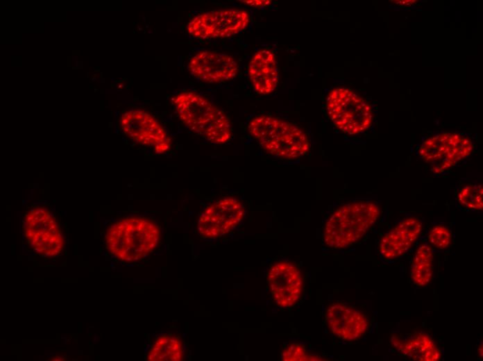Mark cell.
I'll list each match as a JSON object with an SVG mask.
<instances>
[{"label":"cell","mask_w":483,"mask_h":361,"mask_svg":"<svg viewBox=\"0 0 483 361\" xmlns=\"http://www.w3.org/2000/svg\"><path fill=\"white\" fill-rule=\"evenodd\" d=\"M159 228L143 217H127L112 224L108 229L105 245L115 258L126 262L139 261L158 246Z\"/></svg>","instance_id":"obj_1"},{"label":"cell","mask_w":483,"mask_h":361,"mask_svg":"<svg viewBox=\"0 0 483 361\" xmlns=\"http://www.w3.org/2000/svg\"><path fill=\"white\" fill-rule=\"evenodd\" d=\"M380 215V205L373 201H355L339 206L325 222L324 244L334 249L355 244L373 226Z\"/></svg>","instance_id":"obj_2"},{"label":"cell","mask_w":483,"mask_h":361,"mask_svg":"<svg viewBox=\"0 0 483 361\" xmlns=\"http://www.w3.org/2000/svg\"><path fill=\"white\" fill-rule=\"evenodd\" d=\"M176 112L192 132L216 144L230 140L232 129L225 113L201 95L184 92L173 99Z\"/></svg>","instance_id":"obj_3"},{"label":"cell","mask_w":483,"mask_h":361,"mask_svg":"<svg viewBox=\"0 0 483 361\" xmlns=\"http://www.w3.org/2000/svg\"><path fill=\"white\" fill-rule=\"evenodd\" d=\"M248 129L266 153L277 158L296 159L310 149V141L303 131L277 117H255L249 122Z\"/></svg>","instance_id":"obj_4"},{"label":"cell","mask_w":483,"mask_h":361,"mask_svg":"<svg viewBox=\"0 0 483 361\" xmlns=\"http://www.w3.org/2000/svg\"><path fill=\"white\" fill-rule=\"evenodd\" d=\"M326 110L334 126L348 135L363 133L373 122L369 103L346 87H337L330 92L326 98Z\"/></svg>","instance_id":"obj_5"},{"label":"cell","mask_w":483,"mask_h":361,"mask_svg":"<svg viewBox=\"0 0 483 361\" xmlns=\"http://www.w3.org/2000/svg\"><path fill=\"white\" fill-rule=\"evenodd\" d=\"M473 150L470 137L457 133L443 132L425 139L418 148L417 154L430 166L434 174H440L466 158Z\"/></svg>","instance_id":"obj_6"},{"label":"cell","mask_w":483,"mask_h":361,"mask_svg":"<svg viewBox=\"0 0 483 361\" xmlns=\"http://www.w3.org/2000/svg\"><path fill=\"white\" fill-rule=\"evenodd\" d=\"M23 230L29 246L40 255L56 257L65 248V240L57 221L46 208L29 210L23 221Z\"/></svg>","instance_id":"obj_7"},{"label":"cell","mask_w":483,"mask_h":361,"mask_svg":"<svg viewBox=\"0 0 483 361\" xmlns=\"http://www.w3.org/2000/svg\"><path fill=\"white\" fill-rule=\"evenodd\" d=\"M250 17L239 9H221L203 12L192 18L187 31L194 37L202 39L225 38L244 30Z\"/></svg>","instance_id":"obj_8"},{"label":"cell","mask_w":483,"mask_h":361,"mask_svg":"<svg viewBox=\"0 0 483 361\" xmlns=\"http://www.w3.org/2000/svg\"><path fill=\"white\" fill-rule=\"evenodd\" d=\"M244 214V207L239 199L223 197L203 210L198 219L197 230L207 239L220 237L234 229Z\"/></svg>","instance_id":"obj_9"},{"label":"cell","mask_w":483,"mask_h":361,"mask_svg":"<svg viewBox=\"0 0 483 361\" xmlns=\"http://www.w3.org/2000/svg\"><path fill=\"white\" fill-rule=\"evenodd\" d=\"M123 132L135 142L152 147L156 153L167 152L171 139L161 124L151 114L142 110H130L121 117Z\"/></svg>","instance_id":"obj_10"},{"label":"cell","mask_w":483,"mask_h":361,"mask_svg":"<svg viewBox=\"0 0 483 361\" xmlns=\"http://www.w3.org/2000/svg\"><path fill=\"white\" fill-rule=\"evenodd\" d=\"M267 283L271 295L279 307H291L300 299L302 276L298 269L289 262L274 263L267 273Z\"/></svg>","instance_id":"obj_11"},{"label":"cell","mask_w":483,"mask_h":361,"mask_svg":"<svg viewBox=\"0 0 483 361\" xmlns=\"http://www.w3.org/2000/svg\"><path fill=\"white\" fill-rule=\"evenodd\" d=\"M188 71L203 82L219 83L234 78L239 67L235 59L228 54L203 51L190 59Z\"/></svg>","instance_id":"obj_12"},{"label":"cell","mask_w":483,"mask_h":361,"mask_svg":"<svg viewBox=\"0 0 483 361\" xmlns=\"http://www.w3.org/2000/svg\"><path fill=\"white\" fill-rule=\"evenodd\" d=\"M325 319L332 333L345 341H354L360 338L368 327V322L364 314L341 303H334L328 307Z\"/></svg>","instance_id":"obj_13"},{"label":"cell","mask_w":483,"mask_h":361,"mask_svg":"<svg viewBox=\"0 0 483 361\" xmlns=\"http://www.w3.org/2000/svg\"><path fill=\"white\" fill-rule=\"evenodd\" d=\"M422 228V222L418 218L412 217L402 219L380 240V255L386 260H393L403 255L418 240Z\"/></svg>","instance_id":"obj_14"},{"label":"cell","mask_w":483,"mask_h":361,"mask_svg":"<svg viewBox=\"0 0 483 361\" xmlns=\"http://www.w3.org/2000/svg\"><path fill=\"white\" fill-rule=\"evenodd\" d=\"M248 72L257 93L268 94L276 90L279 82V69L271 51L262 49L256 52L250 60Z\"/></svg>","instance_id":"obj_15"},{"label":"cell","mask_w":483,"mask_h":361,"mask_svg":"<svg viewBox=\"0 0 483 361\" xmlns=\"http://www.w3.org/2000/svg\"><path fill=\"white\" fill-rule=\"evenodd\" d=\"M393 346L404 355L417 361H437L441 358V352L433 339L423 332L416 333L402 339L392 336Z\"/></svg>","instance_id":"obj_16"},{"label":"cell","mask_w":483,"mask_h":361,"mask_svg":"<svg viewBox=\"0 0 483 361\" xmlns=\"http://www.w3.org/2000/svg\"><path fill=\"white\" fill-rule=\"evenodd\" d=\"M432 248L428 243L421 244L413 257L411 265V278L420 287L425 286L432 280L433 275Z\"/></svg>","instance_id":"obj_17"},{"label":"cell","mask_w":483,"mask_h":361,"mask_svg":"<svg viewBox=\"0 0 483 361\" xmlns=\"http://www.w3.org/2000/svg\"><path fill=\"white\" fill-rule=\"evenodd\" d=\"M146 358L150 361H180L183 358L182 342L175 336L161 335L152 344Z\"/></svg>","instance_id":"obj_18"},{"label":"cell","mask_w":483,"mask_h":361,"mask_svg":"<svg viewBox=\"0 0 483 361\" xmlns=\"http://www.w3.org/2000/svg\"><path fill=\"white\" fill-rule=\"evenodd\" d=\"M483 188L479 183H468L458 192L457 199L464 208L472 210H481L483 208Z\"/></svg>","instance_id":"obj_19"},{"label":"cell","mask_w":483,"mask_h":361,"mask_svg":"<svg viewBox=\"0 0 483 361\" xmlns=\"http://www.w3.org/2000/svg\"><path fill=\"white\" fill-rule=\"evenodd\" d=\"M281 358L285 361L323 360L321 357L307 353L305 347L298 343L289 344L282 352Z\"/></svg>","instance_id":"obj_20"},{"label":"cell","mask_w":483,"mask_h":361,"mask_svg":"<svg viewBox=\"0 0 483 361\" xmlns=\"http://www.w3.org/2000/svg\"><path fill=\"white\" fill-rule=\"evenodd\" d=\"M429 242L439 249H446L452 240V233L448 228L443 225L434 226L428 233Z\"/></svg>","instance_id":"obj_21"},{"label":"cell","mask_w":483,"mask_h":361,"mask_svg":"<svg viewBox=\"0 0 483 361\" xmlns=\"http://www.w3.org/2000/svg\"><path fill=\"white\" fill-rule=\"evenodd\" d=\"M242 2L255 7L266 6L271 3V1H242Z\"/></svg>","instance_id":"obj_22"},{"label":"cell","mask_w":483,"mask_h":361,"mask_svg":"<svg viewBox=\"0 0 483 361\" xmlns=\"http://www.w3.org/2000/svg\"><path fill=\"white\" fill-rule=\"evenodd\" d=\"M482 343H481L478 348V353L481 358H482Z\"/></svg>","instance_id":"obj_23"}]
</instances>
